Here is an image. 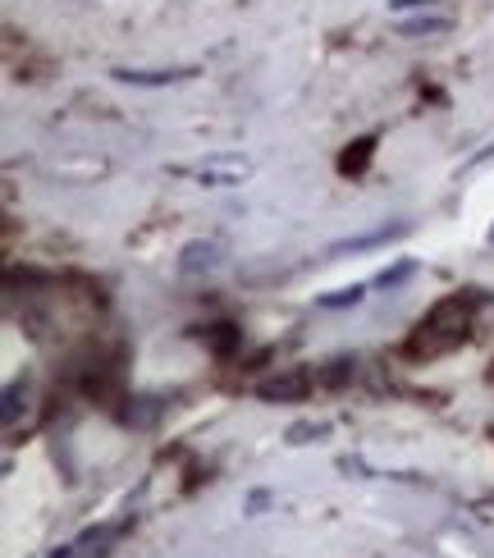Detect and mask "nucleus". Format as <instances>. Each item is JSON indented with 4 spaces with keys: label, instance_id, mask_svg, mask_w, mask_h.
Instances as JSON below:
<instances>
[{
    "label": "nucleus",
    "instance_id": "nucleus-8",
    "mask_svg": "<svg viewBox=\"0 0 494 558\" xmlns=\"http://www.w3.org/2000/svg\"><path fill=\"white\" fill-rule=\"evenodd\" d=\"M449 28H453L449 19H440V14H426V19L403 23V28H398V37H440V33H449Z\"/></svg>",
    "mask_w": 494,
    "mask_h": 558
},
{
    "label": "nucleus",
    "instance_id": "nucleus-17",
    "mask_svg": "<svg viewBox=\"0 0 494 558\" xmlns=\"http://www.w3.org/2000/svg\"><path fill=\"white\" fill-rule=\"evenodd\" d=\"M430 0H389V10H426Z\"/></svg>",
    "mask_w": 494,
    "mask_h": 558
},
{
    "label": "nucleus",
    "instance_id": "nucleus-5",
    "mask_svg": "<svg viewBox=\"0 0 494 558\" xmlns=\"http://www.w3.org/2000/svg\"><path fill=\"white\" fill-rule=\"evenodd\" d=\"M412 225H380V229H371V234H357V238H339V243H330V257H348V252H371V247H385V243H394V238H403Z\"/></svg>",
    "mask_w": 494,
    "mask_h": 558
},
{
    "label": "nucleus",
    "instance_id": "nucleus-16",
    "mask_svg": "<svg viewBox=\"0 0 494 558\" xmlns=\"http://www.w3.org/2000/svg\"><path fill=\"white\" fill-rule=\"evenodd\" d=\"M412 275V266L408 261H403V266H394V270H385V275H380V284H385V289H394V284H403V279Z\"/></svg>",
    "mask_w": 494,
    "mask_h": 558
},
{
    "label": "nucleus",
    "instance_id": "nucleus-18",
    "mask_svg": "<svg viewBox=\"0 0 494 558\" xmlns=\"http://www.w3.org/2000/svg\"><path fill=\"white\" fill-rule=\"evenodd\" d=\"M74 549H78V545H65L60 554H51V558H74Z\"/></svg>",
    "mask_w": 494,
    "mask_h": 558
},
{
    "label": "nucleus",
    "instance_id": "nucleus-9",
    "mask_svg": "<svg viewBox=\"0 0 494 558\" xmlns=\"http://www.w3.org/2000/svg\"><path fill=\"white\" fill-rule=\"evenodd\" d=\"M28 394H33V385H28V380H14V385L5 389V426H14V421H19V408H28Z\"/></svg>",
    "mask_w": 494,
    "mask_h": 558
},
{
    "label": "nucleus",
    "instance_id": "nucleus-19",
    "mask_svg": "<svg viewBox=\"0 0 494 558\" xmlns=\"http://www.w3.org/2000/svg\"><path fill=\"white\" fill-rule=\"evenodd\" d=\"M490 243H494V229H490Z\"/></svg>",
    "mask_w": 494,
    "mask_h": 558
},
{
    "label": "nucleus",
    "instance_id": "nucleus-4",
    "mask_svg": "<svg viewBox=\"0 0 494 558\" xmlns=\"http://www.w3.org/2000/svg\"><path fill=\"white\" fill-rule=\"evenodd\" d=\"M202 188H234L252 174V161H238V156H220V161H206L202 170H193Z\"/></svg>",
    "mask_w": 494,
    "mask_h": 558
},
{
    "label": "nucleus",
    "instance_id": "nucleus-7",
    "mask_svg": "<svg viewBox=\"0 0 494 558\" xmlns=\"http://www.w3.org/2000/svg\"><path fill=\"white\" fill-rule=\"evenodd\" d=\"M371 151H376V138H357L353 147L339 156V170H344V174H362L366 161H371Z\"/></svg>",
    "mask_w": 494,
    "mask_h": 558
},
{
    "label": "nucleus",
    "instance_id": "nucleus-12",
    "mask_svg": "<svg viewBox=\"0 0 494 558\" xmlns=\"http://www.w3.org/2000/svg\"><path fill=\"white\" fill-rule=\"evenodd\" d=\"M321 435H330L325 421H293L289 426V444H312V440H321Z\"/></svg>",
    "mask_w": 494,
    "mask_h": 558
},
{
    "label": "nucleus",
    "instance_id": "nucleus-13",
    "mask_svg": "<svg viewBox=\"0 0 494 558\" xmlns=\"http://www.w3.org/2000/svg\"><path fill=\"white\" fill-rule=\"evenodd\" d=\"M353 371H357L353 357H339V362H330V371H321L316 380H321V385H344V380L353 376Z\"/></svg>",
    "mask_w": 494,
    "mask_h": 558
},
{
    "label": "nucleus",
    "instance_id": "nucleus-6",
    "mask_svg": "<svg viewBox=\"0 0 494 558\" xmlns=\"http://www.w3.org/2000/svg\"><path fill=\"white\" fill-rule=\"evenodd\" d=\"M197 69H115L119 83H133V87H170V83H183L193 78Z\"/></svg>",
    "mask_w": 494,
    "mask_h": 558
},
{
    "label": "nucleus",
    "instance_id": "nucleus-3",
    "mask_svg": "<svg viewBox=\"0 0 494 558\" xmlns=\"http://www.w3.org/2000/svg\"><path fill=\"white\" fill-rule=\"evenodd\" d=\"M220 261H225V247L215 238H197L179 252V275H211V270H220Z\"/></svg>",
    "mask_w": 494,
    "mask_h": 558
},
{
    "label": "nucleus",
    "instance_id": "nucleus-10",
    "mask_svg": "<svg viewBox=\"0 0 494 558\" xmlns=\"http://www.w3.org/2000/svg\"><path fill=\"white\" fill-rule=\"evenodd\" d=\"M362 298H366V289H362V284H348V289L325 293V298H321V307H325V312H339V307H357Z\"/></svg>",
    "mask_w": 494,
    "mask_h": 558
},
{
    "label": "nucleus",
    "instance_id": "nucleus-14",
    "mask_svg": "<svg viewBox=\"0 0 494 558\" xmlns=\"http://www.w3.org/2000/svg\"><path fill=\"white\" fill-rule=\"evenodd\" d=\"M234 344H238L234 325H215V330H211V348H215V353H229Z\"/></svg>",
    "mask_w": 494,
    "mask_h": 558
},
{
    "label": "nucleus",
    "instance_id": "nucleus-15",
    "mask_svg": "<svg viewBox=\"0 0 494 558\" xmlns=\"http://www.w3.org/2000/svg\"><path fill=\"white\" fill-rule=\"evenodd\" d=\"M156 412H161V403H156V398H142V408H138V412L129 408V421H138V426H147V421L156 417Z\"/></svg>",
    "mask_w": 494,
    "mask_h": 558
},
{
    "label": "nucleus",
    "instance_id": "nucleus-2",
    "mask_svg": "<svg viewBox=\"0 0 494 558\" xmlns=\"http://www.w3.org/2000/svg\"><path fill=\"white\" fill-rule=\"evenodd\" d=\"M307 394H312V376L307 371H284V376L257 385V398H266V403H298Z\"/></svg>",
    "mask_w": 494,
    "mask_h": 558
},
{
    "label": "nucleus",
    "instance_id": "nucleus-11",
    "mask_svg": "<svg viewBox=\"0 0 494 558\" xmlns=\"http://www.w3.org/2000/svg\"><path fill=\"white\" fill-rule=\"evenodd\" d=\"M119 536V526H97V531H87L83 540H78V549L83 554H106V545Z\"/></svg>",
    "mask_w": 494,
    "mask_h": 558
},
{
    "label": "nucleus",
    "instance_id": "nucleus-1",
    "mask_svg": "<svg viewBox=\"0 0 494 558\" xmlns=\"http://www.w3.org/2000/svg\"><path fill=\"white\" fill-rule=\"evenodd\" d=\"M467 330H472V307L462 298H449L417 325L408 348L417 357H440V353H449V348H458L462 339H467Z\"/></svg>",
    "mask_w": 494,
    "mask_h": 558
}]
</instances>
